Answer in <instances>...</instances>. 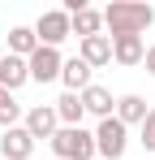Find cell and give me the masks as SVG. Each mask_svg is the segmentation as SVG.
Masks as SVG:
<instances>
[{"instance_id": "6da1fadb", "label": "cell", "mask_w": 155, "mask_h": 160, "mask_svg": "<svg viewBox=\"0 0 155 160\" xmlns=\"http://www.w3.org/2000/svg\"><path fill=\"white\" fill-rule=\"evenodd\" d=\"M155 22V4H138V0H112L103 9V26L108 39H121V35H142Z\"/></svg>"}, {"instance_id": "7a4b0ae2", "label": "cell", "mask_w": 155, "mask_h": 160, "mask_svg": "<svg viewBox=\"0 0 155 160\" xmlns=\"http://www.w3.org/2000/svg\"><path fill=\"white\" fill-rule=\"evenodd\" d=\"M52 160H99L95 156V130H86V126H60L52 134Z\"/></svg>"}, {"instance_id": "3957f363", "label": "cell", "mask_w": 155, "mask_h": 160, "mask_svg": "<svg viewBox=\"0 0 155 160\" xmlns=\"http://www.w3.org/2000/svg\"><path fill=\"white\" fill-rule=\"evenodd\" d=\"M125 152H129V130L116 117H103L95 126V156L99 160H121Z\"/></svg>"}, {"instance_id": "277c9868", "label": "cell", "mask_w": 155, "mask_h": 160, "mask_svg": "<svg viewBox=\"0 0 155 160\" xmlns=\"http://www.w3.org/2000/svg\"><path fill=\"white\" fill-rule=\"evenodd\" d=\"M35 39H39V48H60L65 39H73L69 13H65V9H48V13H39V22H35Z\"/></svg>"}, {"instance_id": "5b68a950", "label": "cell", "mask_w": 155, "mask_h": 160, "mask_svg": "<svg viewBox=\"0 0 155 160\" xmlns=\"http://www.w3.org/2000/svg\"><path fill=\"white\" fill-rule=\"evenodd\" d=\"M22 130L39 143V138H48L52 143V134L60 130V117H56V108L52 104H35V108H26V117H22Z\"/></svg>"}, {"instance_id": "8992f818", "label": "cell", "mask_w": 155, "mask_h": 160, "mask_svg": "<svg viewBox=\"0 0 155 160\" xmlns=\"http://www.w3.org/2000/svg\"><path fill=\"white\" fill-rule=\"evenodd\" d=\"M26 65H30V82H60L65 56H60V48H39Z\"/></svg>"}, {"instance_id": "52a82bcc", "label": "cell", "mask_w": 155, "mask_h": 160, "mask_svg": "<svg viewBox=\"0 0 155 160\" xmlns=\"http://www.w3.org/2000/svg\"><path fill=\"white\" fill-rule=\"evenodd\" d=\"M35 156V138L13 126V130H0V160H30Z\"/></svg>"}, {"instance_id": "ba28073f", "label": "cell", "mask_w": 155, "mask_h": 160, "mask_svg": "<svg viewBox=\"0 0 155 160\" xmlns=\"http://www.w3.org/2000/svg\"><path fill=\"white\" fill-rule=\"evenodd\" d=\"M26 82H30V65H26L22 56H0V87H4V91H9V95H17V91H22Z\"/></svg>"}, {"instance_id": "9c48e42d", "label": "cell", "mask_w": 155, "mask_h": 160, "mask_svg": "<svg viewBox=\"0 0 155 160\" xmlns=\"http://www.w3.org/2000/svg\"><path fill=\"white\" fill-rule=\"evenodd\" d=\"M82 108H86V117L103 121V117H112V112H116V100H112V91H108V87L91 82V87L82 91Z\"/></svg>"}, {"instance_id": "30bf717a", "label": "cell", "mask_w": 155, "mask_h": 160, "mask_svg": "<svg viewBox=\"0 0 155 160\" xmlns=\"http://www.w3.org/2000/svg\"><path fill=\"white\" fill-rule=\"evenodd\" d=\"M142 56H147V43H142V35H121V39H112V61L116 65H142Z\"/></svg>"}, {"instance_id": "8fae6325", "label": "cell", "mask_w": 155, "mask_h": 160, "mask_svg": "<svg viewBox=\"0 0 155 160\" xmlns=\"http://www.w3.org/2000/svg\"><path fill=\"white\" fill-rule=\"evenodd\" d=\"M91 65L82 61V56H65V65H60V82H65V91H73V95H82L86 87H91Z\"/></svg>"}, {"instance_id": "7c38bea8", "label": "cell", "mask_w": 155, "mask_h": 160, "mask_svg": "<svg viewBox=\"0 0 155 160\" xmlns=\"http://www.w3.org/2000/svg\"><path fill=\"white\" fill-rule=\"evenodd\" d=\"M78 56H82L91 69H99V65H112V39H108V35H95V39H78Z\"/></svg>"}, {"instance_id": "4fadbf2b", "label": "cell", "mask_w": 155, "mask_h": 160, "mask_svg": "<svg viewBox=\"0 0 155 160\" xmlns=\"http://www.w3.org/2000/svg\"><path fill=\"white\" fill-rule=\"evenodd\" d=\"M147 112H151V108H147V100L129 91V95H116V112H112V117L129 130V126H142V121H147Z\"/></svg>"}, {"instance_id": "5bb4252c", "label": "cell", "mask_w": 155, "mask_h": 160, "mask_svg": "<svg viewBox=\"0 0 155 160\" xmlns=\"http://www.w3.org/2000/svg\"><path fill=\"white\" fill-rule=\"evenodd\" d=\"M69 26H73L78 39H95V35H103V9H78L73 18H69Z\"/></svg>"}, {"instance_id": "9a60e30c", "label": "cell", "mask_w": 155, "mask_h": 160, "mask_svg": "<svg viewBox=\"0 0 155 160\" xmlns=\"http://www.w3.org/2000/svg\"><path fill=\"white\" fill-rule=\"evenodd\" d=\"M35 52H39L35 26H13V30H9V56H22V61H30Z\"/></svg>"}, {"instance_id": "2e32d148", "label": "cell", "mask_w": 155, "mask_h": 160, "mask_svg": "<svg viewBox=\"0 0 155 160\" xmlns=\"http://www.w3.org/2000/svg\"><path fill=\"white\" fill-rule=\"evenodd\" d=\"M52 108H56L60 126H82V117H86V108H82V95H73V91H65V95H60Z\"/></svg>"}, {"instance_id": "e0dca14e", "label": "cell", "mask_w": 155, "mask_h": 160, "mask_svg": "<svg viewBox=\"0 0 155 160\" xmlns=\"http://www.w3.org/2000/svg\"><path fill=\"white\" fill-rule=\"evenodd\" d=\"M138 143H142V152H155V108L147 112V121L138 126Z\"/></svg>"}, {"instance_id": "ac0fdd59", "label": "cell", "mask_w": 155, "mask_h": 160, "mask_svg": "<svg viewBox=\"0 0 155 160\" xmlns=\"http://www.w3.org/2000/svg\"><path fill=\"white\" fill-rule=\"evenodd\" d=\"M142 65H147V74H151V78H155V43H151V48H147V56H142Z\"/></svg>"}]
</instances>
